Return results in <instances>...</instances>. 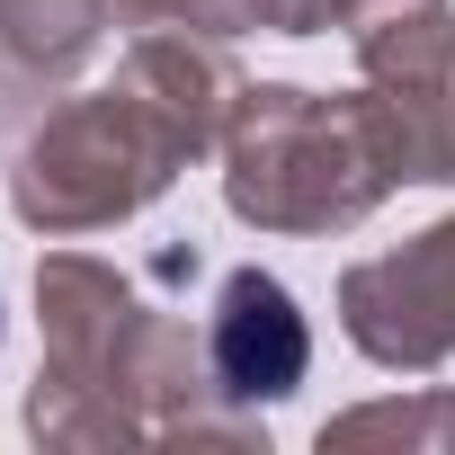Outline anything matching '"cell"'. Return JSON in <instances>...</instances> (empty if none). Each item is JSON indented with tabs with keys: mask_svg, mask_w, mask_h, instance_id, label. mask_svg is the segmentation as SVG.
Here are the masks:
<instances>
[{
	"mask_svg": "<svg viewBox=\"0 0 455 455\" xmlns=\"http://www.w3.org/2000/svg\"><path fill=\"white\" fill-rule=\"evenodd\" d=\"M304 357H313V339H304L295 295L277 277L242 268L223 286V304H214V375H223V393L233 402H277L286 384H304Z\"/></svg>",
	"mask_w": 455,
	"mask_h": 455,
	"instance_id": "6da1fadb",
	"label": "cell"
}]
</instances>
